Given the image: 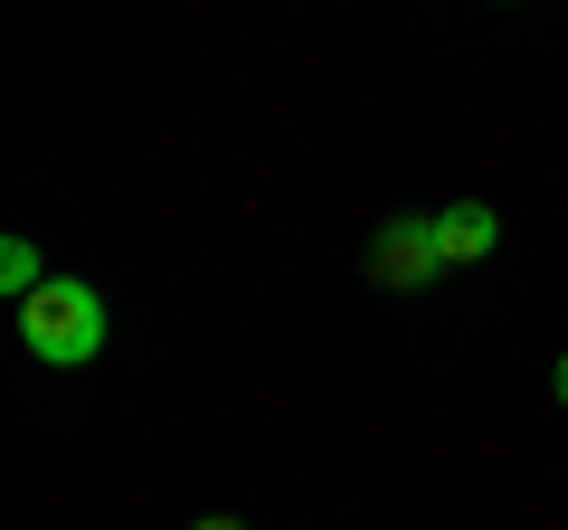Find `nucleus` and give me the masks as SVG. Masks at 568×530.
<instances>
[{"instance_id": "3", "label": "nucleus", "mask_w": 568, "mask_h": 530, "mask_svg": "<svg viewBox=\"0 0 568 530\" xmlns=\"http://www.w3.org/2000/svg\"><path fill=\"white\" fill-rule=\"evenodd\" d=\"M436 246H446V265H474V256L503 246V218L484 200H455V208H436Z\"/></svg>"}, {"instance_id": "1", "label": "nucleus", "mask_w": 568, "mask_h": 530, "mask_svg": "<svg viewBox=\"0 0 568 530\" xmlns=\"http://www.w3.org/2000/svg\"><path fill=\"white\" fill-rule=\"evenodd\" d=\"M20 342H29V360H48V369L95 360L104 350V294L85 285V275H48V285L20 304Z\"/></svg>"}, {"instance_id": "4", "label": "nucleus", "mask_w": 568, "mask_h": 530, "mask_svg": "<svg viewBox=\"0 0 568 530\" xmlns=\"http://www.w3.org/2000/svg\"><path fill=\"white\" fill-rule=\"evenodd\" d=\"M0 285H10V304H29V294L48 285V265H39V246H29V237L0 246Z\"/></svg>"}, {"instance_id": "2", "label": "nucleus", "mask_w": 568, "mask_h": 530, "mask_svg": "<svg viewBox=\"0 0 568 530\" xmlns=\"http://www.w3.org/2000/svg\"><path fill=\"white\" fill-rule=\"evenodd\" d=\"M369 265H379L388 285H426L436 265H446V246H436V218H388L379 246H369Z\"/></svg>"}, {"instance_id": "6", "label": "nucleus", "mask_w": 568, "mask_h": 530, "mask_svg": "<svg viewBox=\"0 0 568 530\" xmlns=\"http://www.w3.org/2000/svg\"><path fill=\"white\" fill-rule=\"evenodd\" d=\"M200 530H237V521H200Z\"/></svg>"}, {"instance_id": "5", "label": "nucleus", "mask_w": 568, "mask_h": 530, "mask_svg": "<svg viewBox=\"0 0 568 530\" xmlns=\"http://www.w3.org/2000/svg\"><path fill=\"white\" fill-rule=\"evenodd\" d=\"M549 388H559V408H568V350H559V369H549Z\"/></svg>"}]
</instances>
